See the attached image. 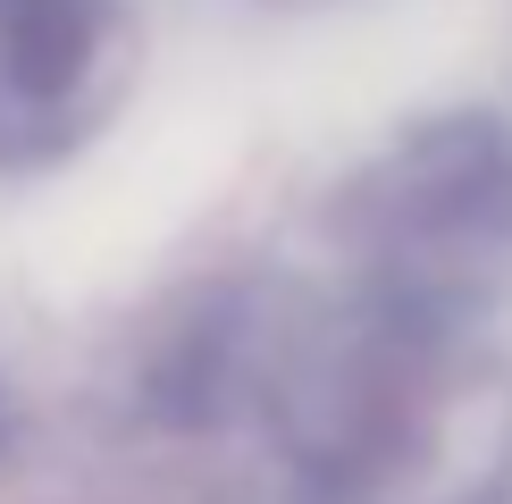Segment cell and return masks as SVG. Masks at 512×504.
I'll return each mask as SVG.
<instances>
[{
	"label": "cell",
	"instance_id": "cell-1",
	"mask_svg": "<svg viewBox=\"0 0 512 504\" xmlns=\"http://www.w3.org/2000/svg\"><path fill=\"white\" fill-rule=\"evenodd\" d=\"M353 303L420 345H462L512 286V118L429 110L336 194Z\"/></svg>",
	"mask_w": 512,
	"mask_h": 504
},
{
	"label": "cell",
	"instance_id": "cell-2",
	"mask_svg": "<svg viewBox=\"0 0 512 504\" xmlns=\"http://www.w3.org/2000/svg\"><path fill=\"white\" fill-rule=\"evenodd\" d=\"M135 26L118 0H0V177H42L118 118Z\"/></svg>",
	"mask_w": 512,
	"mask_h": 504
},
{
	"label": "cell",
	"instance_id": "cell-3",
	"mask_svg": "<svg viewBox=\"0 0 512 504\" xmlns=\"http://www.w3.org/2000/svg\"><path fill=\"white\" fill-rule=\"evenodd\" d=\"M269 370V336L252 320L244 286H202L177 303V320L160 328L152 362H143V412L160 429H210L261 387Z\"/></svg>",
	"mask_w": 512,
	"mask_h": 504
},
{
	"label": "cell",
	"instance_id": "cell-4",
	"mask_svg": "<svg viewBox=\"0 0 512 504\" xmlns=\"http://www.w3.org/2000/svg\"><path fill=\"white\" fill-rule=\"evenodd\" d=\"M0 446H9V395H0Z\"/></svg>",
	"mask_w": 512,
	"mask_h": 504
}]
</instances>
